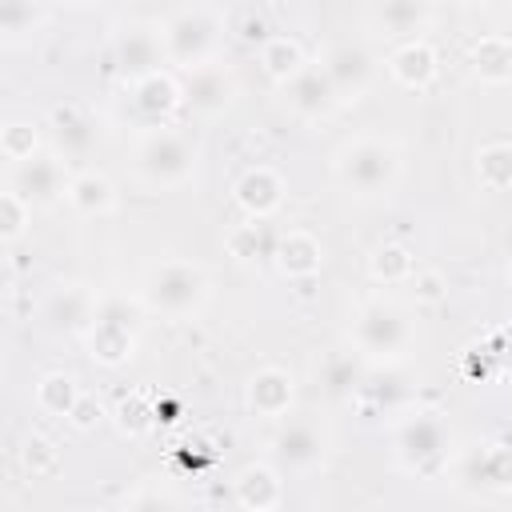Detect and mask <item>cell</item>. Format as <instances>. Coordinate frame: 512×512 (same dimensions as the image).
Wrapping results in <instances>:
<instances>
[{
    "instance_id": "obj_1",
    "label": "cell",
    "mask_w": 512,
    "mask_h": 512,
    "mask_svg": "<svg viewBox=\"0 0 512 512\" xmlns=\"http://www.w3.org/2000/svg\"><path fill=\"white\" fill-rule=\"evenodd\" d=\"M332 172L356 200H384L400 180V152L384 136H352L340 144Z\"/></svg>"
},
{
    "instance_id": "obj_2",
    "label": "cell",
    "mask_w": 512,
    "mask_h": 512,
    "mask_svg": "<svg viewBox=\"0 0 512 512\" xmlns=\"http://www.w3.org/2000/svg\"><path fill=\"white\" fill-rule=\"evenodd\" d=\"M208 292H212V280L192 260H160L144 272V284H140L144 308L164 316V320L196 316L208 304Z\"/></svg>"
},
{
    "instance_id": "obj_3",
    "label": "cell",
    "mask_w": 512,
    "mask_h": 512,
    "mask_svg": "<svg viewBox=\"0 0 512 512\" xmlns=\"http://www.w3.org/2000/svg\"><path fill=\"white\" fill-rule=\"evenodd\" d=\"M352 348L364 356V360H376V364H392L400 360L412 340H416V320L404 304L396 300H384V296H372L356 308L352 316Z\"/></svg>"
},
{
    "instance_id": "obj_4",
    "label": "cell",
    "mask_w": 512,
    "mask_h": 512,
    "mask_svg": "<svg viewBox=\"0 0 512 512\" xmlns=\"http://www.w3.org/2000/svg\"><path fill=\"white\" fill-rule=\"evenodd\" d=\"M196 172V140L180 128H152L136 144V176L148 188H180Z\"/></svg>"
},
{
    "instance_id": "obj_5",
    "label": "cell",
    "mask_w": 512,
    "mask_h": 512,
    "mask_svg": "<svg viewBox=\"0 0 512 512\" xmlns=\"http://www.w3.org/2000/svg\"><path fill=\"white\" fill-rule=\"evenodd\" d=\"M220 28H224L220 12L204 8V4L168 16V20L160 24L168 64H176V72H180V68H192V64L212 60V56H216V44H220Z\"/></svg>"
},
{
    "instance_id": "obj_6",
    "label": "cell",
    "mask_w": 512,
    "mask_h": 512,
    "mask_svg": "<svg viewBox=\"0 0 512 512\" xmlns=\"http://www.w3.org/2000/svg\"><path fill=\"white\" fill-rule=\"evenodd\" d=\"M136 340H140V324H136V308L124 296H108L100 300V312L92 320V328L84 332V348L96 364L104 368H120L136 356Z\"/></svg>"
},
{
    "instance_id": "obj_7",
    "label": "cell",
    "mask_w": 512,
    "mask_h": 512,
    "mask_svg": "<svg viewBox=\"0 0 512 512\" xmlns=\"http://www.w3.org/2000/svg\"><path fill=\"white\" fill-rule=\"evenodd\" d=\"M448 444H452V432L440 420V412H412L396 424V436H392L396 464L408 472H432L448 456Z\"/></svg>"
},
{
    "instance_id": "obj_8",
    "label": "cell",
    "mask_w": 512,
    "mask_h": 512,
    "mask_svg": "<svg viewBox=\"0 0 512 512\" xmlns=\"http://www.w3.org/2000/svg\"><path fill=\"white\" fill-rule=\"evenodd\" d=\"M268 452H272V464L280 472H316L328 456V432L308 420V416H280L272 440H268Z\"/></svg>"
},
{
    "instance_id": "obj_9",
    "label": "cell",
    "mask_w": 512,
    "mask_h": 512,
    "mask_svg": "<svg viewBox=\"0 0 512 512\" xmlns=\"http://www.w3.org/2000/svg\"><path fill=\"white\" fill-rule=\"evenodd\" d=\"M180 88H184V104L196 112V116H220L232 108L236 100V76L216 64V60H204V64H192V68H180Z\"/></svg>"
},
{
    "instance_id": "obj_10",
    "label": "cell",
    "mask_w": 512,
    "mask_h": 512,
    "mask_svg": "<svg viewBox=\"0 0 512 512\" xmlns=\"http://www.w3.org/2000/svg\"><path fill=\"white\" fill-rule=\"evenodd\" d=\"M320 68L328 72V80H332L340 104H344V100H360V96L368 92L372 76H376V60H372V52H368L364 44H356V40H340V44H332V48L324 52Z\"/></svg>"
},
{
    "instance_id": "obj_11",
    "label": "cell",
    "mask_w": 512,
    "mask_h": 512,
    "mask_svg": "<svg viewBox=\"0 0 512 512\" xmlns=\"http://www.w3.org/2000/svg\"><path fill=\"white\" fill-rule=\"evenodd\" d=\"M112 56H116L120 72L132 76V80L156 72L160 60H168V56H164V36H160V28H156V24H140V20H132V24H124V28L116 32Z\"/></svg>"
},
{
    "instance_id": "obj_12",
    "label": "cell",
    "mask_w": 512,
    "mask_h": 512,
    "mask_svg": "<svg viewBox=\"0 0 512 512\" xmlns=\"http://www.w3.org/2000/svg\"><path fill=\"white\" fill-rule=\"evenodd\" d=\"M284 100L300 120H328L336 112V104H340V96H336V88H332V80H328V72L320 64L300 68L284 84Z\"/></svg>"
},
{
    "instance_id": "obj_13",
    "label": "cell",
    "mask_w": 512,
    "mask_h": 512,
    "mask_svg": "<svg viewBox=\"0 0 512 512\" xmlns=\"http://www.w3.org/2000/svg\"><path fill=\"white\" fill-rule=\"evenodd\" d=\"M96 312H100V296L92 288H84V284H60L44 300V320L56 332H72V336H84L92 328Z\"/></svg>"
},
{
    "instance_id": "obj_14",
    "label": "cell",
    "mask_w": 512,
    "mask_h": 512,
    "mask_svg": "<svg viewBox=\"0 0 512 512\" xmlns=\"http://www.w3.org/2000/svg\"><path fill=\"white\" fill-rule=\"evenodd\" d=\"M184 104V88H180V72H148L132 80V108L148 120V124H164L176 108Z\"/></svg>"
},
{
    "instance_id": "obj_15",
    "label": "cell",
    "mask_w": 512,
    "mask_h": 512,
    "mask_svg": "<svg viewBox=\"0 0 512 512\" xmlns=\"http://www.w3.org/2000/svg\"><path fill=\"white\" fill-rule=\"evenodd\" d=\"M12 188L28 204H52V200H60L68 192V176H64V164L56 156H32V160L16 164Z\"/></svg>"
},
{
    "instance_id": "obj_16",
    "label": "cell",
    "mask_w": 512,
    "mask_h": 512,
    "mask_svg": "<svg viewBox=\"0 0 512 512\" xmlns=\"http://www.w3.org/2000/svg\"><path fill=\"white\" fill-rule=\"evenodd\" d=\"M292 400H296V380H292L288 368L264 364V368L252 372V380H248V408H252L256 416L280 420V416H288Z\"/></svg>"
},
{
    "instance_id": "obj_17",
    "label": "cell",
    "mask_w": 512,
    "mask_h": 512,
    "mask_svg": "<svg viewBox=\"0 0 512 512\" xmlns=\"http://www.w3.org/2000/svg\"><path fill=\"white\" fill-rule=\"evenodd\" d=\"M236 204L252 216V220H268L280 204H284V180L276 168L256 164L236 180Z\"/></svg>"
},
{
    "instance_id": "obj_18",
    "label": "cell",
    "mask_w": 512,
    "mask_h": 512,
    "mask_svg": "<svg viewBox=\"0 0 512 512\" xmlns=\"http://www.w3.org/2000/svg\"><path fill=\"white\" fill-rule=\"evenodd\" d=\"M272 256H276V268H280L288 280H308V276H316L320 264H324L320 240H316L312 232H304V228H288V232L276 240Z\"/></svg>"
},
{
    "instance_id": "obj_19",
    "label": "cell",
    "mask_w": 512,
    "mask_h": 512,
    "mask_svg": "<svg viewBox=\"0 0 512 512\" xmlns=\"http://www.w3.org/2000/svg\"><path fill=\"white\" fill-rule=\"evenodd\" d=\"M48 128H52L60 152L72 156V160L88 156L92 144H96V124H92V116H88L80 104H56V108L48 112Z\"/></svg>"
},
{
    "instance_id": "obj_20",
    "label": "cell",
    "mask_w": 512,
    "mask_h": 512,
    "mask_svg": "<svg viewBox=\"0 0 512 512\" xmlns=\"http://www.w3.org/2000/svg\"><path fill=\"white\" fill-rule=\"evenodd\" d=\"M372 24L388 36L412 40L432 24V0H372Z\"/></svg>"
},
{
    "instance_id": "obj_21",
    "label": "cell",
    "mask_w": 512,
    "mask_h": 512,
    "mask_svg": "<svg viewBox=\"0 0 512 512\" xmlns=\"http://www.w3.org/2000/svg\"><path fill=\"white\" fill-rule=\"evenodd\" d=\"M316 384L324 396L332 400H344L352 392L364 388V356L352 348V352H328L320 364H316Z\"/></svg>"
},
{
    "instance_id": "obj_22",
    "label": "cell",
    "mask_w": 512,
    "mask_h": 512,
    "mask_svg": "<svg viewBox=\"0 0 512 512\" xmlns=\"http://www.w3.org/2000/svg\"><path fill=\"white\" fill-rule=\"evenodd\" d=\"M284 500L280 472L272 464H248L236 472V504L252 512H272Z\"/></svg>"
},
{
    "instance_id": "obj_23",
    "label": "cell",
    "mask_w": 512,
    "mask_h": 512,
    "mask_svg": "<svg viewBox=\"0 0 512 512\" xmlns=\"http://www.w3.org/2000/svg\"><path fill=\"white\" fill-rule=\"evenodd\" d=\"M388 72H392V80L404 84V88H428L432 76H436V52H432V44L420 40V36L404 40V44L388 56Z\"/></svg>"
},
{
    "instance_id": "obj_24",
    "label": "cell",
    "mask_w": 512,
    "mask_h": 512,
    "mask_svg": "<svg viewBox=\"0 0 512 512\" xmlns=\"http://www.w3.org/2000/svg\"><path fill=\"white\" fill-rule=\"evenodd\" d=\"M464 480H476L488 492H512V444H488L464 456Z\"/></svg>"
},
{
    "instance_id": "obj_25",
    "label": "cell",
    "mask_w": 512,
    "mask_h": 512,
    "mask_svg": "<svg viewBox=\"0 0 512 512\" xmlns=\"http://www.w3.org/2000/svg\"><path fill=\"white\" fill-rule=\"evenodd\" d=\"M64 200H68V208H72L76 216H88V220H92V216L112 212L116 188H112V180H108L104 172H76V176L68 180Z\"/></svg>"
},
{
    "instance_id": "obj_26",
    "label": "cell",
    "mask_w": 512,
    "mask_h": 512,
    "mask_svg": "<svg viewBox=\"0 0 512 512\" xmlns=\"http://www.w3.org/2000/svg\"><path fill=\"white\" fill-rule=\"evenodd\" d=\"M468 64L484 84H508L512 80V40L508 36H480L468 48Z\"/></svg>"
},
{
    "instance_id": "obj_27",
    "label": "cell",
    "mask_w": 512,
    "mask_h": 512,
    "mask_svg": "<svg viewBox=\"0 0 512 512\" xmlns=\"http://www.w3.org/2000/svg\"><path fill=\"white\" fill-rule=\"evenodd\" d=\"M260 68H264L268 80L288 84L300 68H308L300 40H292V36H268V40L260 44Z\"/></svg>"
},
{
    "instance_id": "obj_28",
    "label": "cell",
    "mask_w": 512,
    "mask_h": 512,
    "mask_svg": "<svg viewBox=\"0 0 512 512\" xmlns=\"http://www.w3.org/2000/svg\"><path fill=\"white\" fill-rule=\"evenodd\" d=\"M476 176L488 192H508L512 188V144L508 140L484 144L476 152Z\"/></svg>"
},
{
    "instance_id": "obj_29",
    "label": "cell",
    "mask_w": 512,
    "mask_h": 512,
    "mask_svg": "<svg viewBox=\"0 0 512 512\" xmlns=\"http://www.w3.org/2000/svg\"><path fill=\"white\" fill-rule=\"evenodd\" d=\"M76 400H80L76 376H68V372H48V376H40V384H36V404H40V412H48V416H68V412L76 408Z\"/></svg>"
},
{
    "instance_id": "obj_30",
    "label": "cell",
    "mask_w": 512,
    "mask_h": 512,
    "mask_svg": "<svg viewBox=\"0 0 512 512\" xmlns=\"http://www.w3.org/2000/svg\"><path fill=\"white\" fill-rule=\"evenodd\" d=\"M368 272L380 284H404V280H412L416 260H412V252L404 244H380L372 252V260H368Z\"/></svg>"
},
{
    "instance_id": "obj_31",
    "label": "cell",
    "mask_w": 512,
    "mask_h": 512,
    "mask_svg": "<svg viewBox=\"0 0 512 512\" xmlns=\"http://www.w3.org/2000/svg\"><path fill=\"white\" fill-rule=\"evenodd\" d=\"M28 220H32V204L16 188H8L0 196V240L4 244H16L28 232Z\"/></svg>"
},
{
    "instance_id": "obj_32",
    "label": "cell",
    "mask_w": 512,
    "mask_h": 512,
    "mask_svg": "<svg viewBox=\"0 0 512 512\" xmlns=\"http://www.w3.org/2000/svg\"><path fill=\"white\" fill-rule=\"evenodd\" d=\"M40 24V4L36 0H0V28L8 40L28 36Z\"/></svg>"
},
{
    "instance_id": "obj_33",
    "label": "cell",
    "mask_w": 512,
    "mask_h": 512,
    "mask_svg": "<svg viewBox=\"0 0 512 512\" xmlns=\"http://www.w3.org/2000/svg\"><path fill=\"white\" fill-rule=\"evenodd\" d=\"M36 148H40V136H36V128H32L28 120H12V124H4V136H0V152H4V160H12V164L32 160Z\"/></svg>"
},
{
    "instance_id": "obj_34",
    "label": "cell",
    "mask_w": 512,
    "mask_h": 512,
    "mask_svg": "<svg viewBox=\"0 0 512 512\" xmlns=\"http://www.w3.org/2000/svg\"><path fill=\"white\" fill-rule=\"evenodd\" d=\"M20 460H24V472H28V476H52L56 464H60V452H56V444H52L48 436L32 432V436L24 440V448H20Z\"/></svg>"
},
{
    "instance_id": "obj_35",
    "label": "cell",
    "mask_w": 512,
    "mask_h": 512,
    "mask_svg": "<svg viewBox=\"0 0 512 512\" xmlns=\"http://www.w3.org/2000/svg\"><path fill=\"white\" fill-rule=\"evenodd\" d=\"M260 248H264L260 220H248V224H240V228H232V232H228V252H232L236 260H252Z\"/></svg>"
},
{
    "instance_id": "obj_36",
    "label": "cell",
    "mask_w": 512,
    "mask_h": 512,
    "mask_svg": "<svg viewBox=\"0 0 512 512\" xmlns=\"http://www.w3.org/2000/svg\"><path fill=\"white\" fill-rule=\"evenodd\" d=\"M116 416H120V428L136 436V432H144V428H148V416H156V412H148L140 396H128V400L116 408Z\"/></svg>"
},
{
    "instance_id": "obj_37",
    "label": "cell",
    "mask_w": 512,
    "mask_h": 512,
    "mask_svg": "<svg viewBox=\"0 0 512 512\" xmlns=\"http://www.w3.org/2000/svg\"><path fill=\"white\" fill-rule=\"evenodd\" d=\"M100 416H104V408H100V400H96V396H84V392H80V400H76V408L68 412V420H72V428H80V432H88V428H96V424H100Z\"/></svg>"
},
{
    "instance_id": "obj_38",
    "label": "cell",
    "mask_w": 512,
    "mask_h": 512,
    "mask_svg": "<svg viewBox=\"0 0 512 512\" xmlns=\"http://www.w3.org/2000/svg\"><path fill=\"white\" fill-rule=\"evenodd\" d=\"M236 36L248 40V44H264V40H268V24H264V16L248 12V16L240 20V32H236Z\"/></svg>"
},
{
    "instance_id": "obj_39",
    "label": "cell",
    "mask_w": 512,
    "mask_h": 512,
    "mask_svg": "<svg viewBox=\"0 0 512 512\" xmlns=\"http://www.w3.org/2000/svg\"><path fill=\"white\" fill-rule=\"evenodd\" d=\"M492 356L500 360V368L512 376V324L508 328H500V336H496V344H492Z\"/></svg>"
},
{
    "instance_id": "obj_40",
    "label": "cell",
    "mask_w": 512,
    "mask_h": 512,
    "mask_svg": "<svg viewBox=\"0 0 512 512\" xmlns=\"http://www.w3.org/2000/svg\"><path fill=\"white\" fill-rule=\"evenodd\" d=\"M440 288H444V284H440V276H436V272L416 276V296H420V300H436V296H440Z\"/></svg>"
},
{
    "instance_id": "obj_41",
    "label": "cell",
    "mask_w": 512,
    "mask_h": 512,
    "mask_svg": "<svg viewBox=\"0 0 512 512\" xmlns=\"http://www.w3.org/2000/svg\"><path fill=\"white\" fill-rule=\"evenodd\" d=\"M460 4H468V8H476V4H488V0H460Z\"/></svg>"
},
{
    "instance_id": "obj_42",
    "label": "cell",
    "mask_w": 512,
    "mask_h": 512,
    "mask_svg": "<svg viewBox=\"0 0 512 512\" xmlns=\"http://www.w3.org/2000/svg\"><path fill=\"white\" fill-rule=\"evenodd\" d=\"M68 4H76V8H80V4H92V0H68Z\"/></svg>"
},
{
    "instance_id": "obj_43",
    "label": "cell",
    "mask_w": 512,
    "mask_h": 512,
    "mask_svg": "<svg viewBox=\"0 0 512 512\" xmlns=\"http://www.w3.org/2000/svg\"><path fill=\"white\" fill-rule=\"evenodd\" d=\"M508 280H512V268H508Z\"/></svg>"
}]
</instances>
